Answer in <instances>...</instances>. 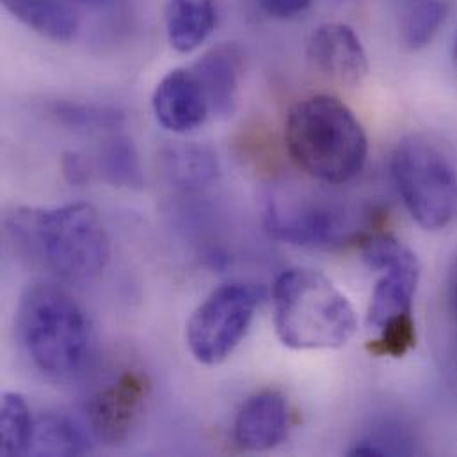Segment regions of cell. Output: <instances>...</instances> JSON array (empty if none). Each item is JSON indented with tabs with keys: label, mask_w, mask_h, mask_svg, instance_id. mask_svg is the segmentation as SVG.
<instances>
[{
	"label": "cell",
	"mask_w": 457,
	"mask_h": 457,
	"mask_svg": "<svg viewBox=\"0 0 457 457\" xmlns=\"http://www.w3.org/2000/svg\"><path fill=\"white\" fill-rule=\"evenodd\" d=\"M260 9L278 20H288L303 14L312 0H256Z\"/></svg>",
	"instance_id": "cell-23"
},
{
	"label": "cell",
	"mask_w": 457,
	"mask_h": 457,
	"mask_svg": "<svg viewBox=\"0 0 457 457\" xmlns=\"http://www.w3.org/2000/svg\"><path fill=\"white\" fill-rule=\"evenodd\" d=\"M150 395L148 376L139 370H125L87 403V424L91 435L105 444H120L129 438L139 422Z\"/></svg>",
	"instance_id": "cell-9"
},
{
	"label": "cell",
	"mask_w": 457,
	"mask_h": 457,
	"mask_svg": "<svg viewBox=\"0 0 457 457\" xmlns=\"http://www.w3.org/2000/svg\"><path fill=\"white\" fill-rule=\"evenodd\" d=\"M152 105L157 121L175 134L193 132L212 116L193 68H177L162 77L154 91Z\"/></svg>",
	"instance_id": "cell-11"
},
{
	"label": "cell",
	"mask_w": 457,
	"mask_h": 457,
	"mask_svg": "<svg viewBox=\"0 0 457 457\" xmlns=\"http://www.w3.org/2000/svg\"><path fill=\"white\" fill-rule=\"evenodd\" d=\"M263 225L272 238L306 249H337L358 238L356 225L342 209L320 202L270 200Z\"/></svg>",
	"instance_id": "cell-8"
},
{
	"label": "cell",
	"mask_w": 457,
	"mask_h": 457,
	"mask_svg": "<svg viewBox=\"0 0 457 457\" xmlns=\"http://www.w3.org/2000/svg\"><path fill=\"white\" fill-rule=\"evenodd\" d=\"M91 451L86 429L61 413H48L36 420L32 456H82Z\"/></svg>",
	"instance_id": "cell-18"
},
{
	"label": "cell",
	"mask_w": 457,
	"mask_h": 457,
	"mask_svg": "<svg viewBox=\"0 0 457 457\" xmlns=\"http://www.w3.org/2000/svg\"><path fill=\"white\" fill-rule=\"evenodd\" d=\"M161 166L166 180L184 191H198L214 184L220 177L216 155L198 145L171 146L162 152Z\"/></svg>",
	"instance_id": "cell-16"
},
{
	"label": "cell",
	"mask_w": 457,
	"mask_h": 457,
	"mask_svg": "<svg viewBox=\"0 0 457 457\" xmlns=\"http://www.w3.org/2000/svg\"><path fill=\"white\" fill-rule=\"evenodd\" d=\"M290 431V406L283 394L274 390L249 397L233 422L237 445L249 453H267L285 442Z\"/></svg>",
	"instance_id": "cell-12"
},
{
	"label": "cell",
	"mask_w": 457,
	"mask_h": 457,
	"mask_svg": "<svg viewBox=\"0 0 457 457\" xmlns=\"http://www.w3.org/2000/svg\"><path fill=\"white\" fill-rule=\"evenodd\" d=\"M397 193L417 225L429 231L457 220V168L453 159L424 136H408L390 161Z\"/></svg>",
	"instance_id": "cell-6"
},
{
	"label": "cell",
	"mask_w": 457,
	"mask_h": 457,
	"mask_svg": "<svg viewBox=\"0 0 457 457\" xmlns=\"http://www.w3.org/2000/svg\"><path fill=\"white\" fill-rule=\"evenodd\" d=\"M61 170L64 179L73 186H84L91 179V164L80 154H64L61 159Z\"/></svg>",
	"instance_id": "cell-22"
},
{
	"label": "cell",
	"mask_w": 457,
	"mask_h": 457,
	"mask_svg": "<svg viewBox=\"0 0 457 457\" xmlns=\"http://www.w3.org/2000/svg\"><path fill=\"white\" fill-rule=\"evenodd\" d=\"M258 292L245 283L216 288L191 315L186 340L193 356L209 367L223 363L244 340L254 317Z\"/></svg>",
	"instance_id": "cell-7"
},
{
	"label": "cell",
	"mask_w": 457,
	"mask_h": 457,
	"mask_svg": "<svg viewBox=\"0 0 457 457\" xmlns=\"http://www.w3.org/2000/svg\"><path fill=\"white\" fill-rule=\"evenodd\" d=\"M34 419L27 401L14 392L2 395L0 410V454L27 456L34 436Z\"/></svg>",
	"instance_id": "cell-20"
},
{
	"label": "cell",
	"mask_w": 457,
	"mask_h": 457,
	"mask_svg": "<svg viewBox=\"0 0 457 457\" xmlns=\"http://www.w3.org/2000/svg\"><path fill=\"white\" fill-rule=\"evenodd\" d=\"M306 57L315 71L342 86H360L370 68L360 36L340 21L322 23L312 32Z\"/></svg>",
	"instance_id": "cell-10"
},
{
	"label": "cell",
	"mask_w": 457,
	"mask_h": 457,
	"mask_svg": "<svg viewBox=\"0 0 457 457\" xmlns=\"http://www.w3.org/2000/svg\"><path fill=\"white\" fill-rule=\"evenodd\" d=\"M52 114L59 123L82 132H100L116 130L123 125L125 118L120 111L112 107L75 104V102H57L52 107Z\"/></svg>",
	"instance_id": "cell-21"
},
{
	"label": "cell",
	"mask_w": 457,
	"mask_h": 457,
	"mask_svg": "<svg viewBox=\"0 0 457 457\" xmlns=\"http://www.w3.org/2000/svg\"><path fill=\"white\" fill-rule=\"evenodd\" d=\"M445 0H397L395 23L399 41L408 50L426 48L447 18Z\"/></svg>",
	"instance_id": "cell-17"
},
{
	"label": "cell",
	"mask_w": 457,
	"mask_h": 457,
	"mask_svg": "<svg viewBox=\"0 0 457 457\" xmlns=\"http://www.w3.org/2000/svg\"><path fill=\"white\" fill-rule=\"evenodd\" d=\"M96 168L105 182L116 187L139 189L145 182L139 154L125 136L107 139L98 150Z\"/></svg>",
	"instance_id": "cell-19"
},
{
	"label": "cell",
	"mask_w": 457,
	"mask_h": 457,
	"mask_svg": "<svg viewBox=\"0 0 457 457\" xmlns=\"http://www.w3.org/2000/svg\"><path fill=\"white\" fill-rule=\"evenodd\" d=\"M16 333L32 367L52 381L79 378L93 358L95 331L89 315L54 283H34L21 294Z\"/></svg>",
	"instance_id": "cell-2"
},
{
	"label": "cell",
	"mask_w": 457,
	"mask_h": 457,
	"mask_svg": "<svg viewBox=\"0 0 457 457\" xmlns=\"http://www.w3.org/2000/svg\"><path fill=\"white\" fill-rule=\"evenodd\" d=\"M218 23L216 0H170L166 30L171 46L180 54L200 48Z\"/></svg>",
	"instance_id": "cell-14"
},
{
	"label": "cell",
	"mask_w": 457,
	"mask_h": 457,
	"mask_svg": "<svg viewBox=\"0 0 457 457\" xmlns=\"http://www.w3.org/2000/svg\"><path fill=\"white\" fill-rule=\"evenodd\" d=\"M283 137L297 168L324 184L353 180L369 157L363 125L342 100L329 95L295 102L287 114Z\"/></svg>",
	"instance_id": "cell-3"
},
{
	"label": "cell",
	"mask_w": 457,
	"mask_h": 457,
	"mask_svg": "<svg viewBox=\"0 0 457 457\" xmlns=\"http://www.w3.org/2000/svg\"><path fill=\"white\" fill-rule=\"evenodd\" d=\"M360 251L370 269L383 272L374 287L367 315L370 329L378 333L369 351L376 356L401 358L417 344L413 304L420 262L408 245L388 233L363 237Z\"/></svg>",
	"instance_id": "cell-5"
},
{
	"label": "cell",
	"mask_w": 457,
	"mask_h": 457,
	"mask_svg": "<svg viewBox=\"0 0 457 457\" xmlns=\"http://www.w3.org/2000/svg\"><path fill=\"white\" fill-rule=\"evenodd\" d=\"M272 306L276 333L290 349H337L358 329L351 301L313 269L295 267L281 272L272 287Z\"/></svg>",
	"instance_id": "cell-4"
},
{
	"label": "cell",
	"mask_w": 457,
	"mask_h": 457,
	"mask_svg": "<svg viewBox=\"0 0 457 457\" xmlns=\"http://www.w3.org/2000/svg\"><path fill=\"white\" fill-rule=\"evenodd\" d=\"M23 256L68 281L100 276L111 260V240L98 212L87 204L21 207L5 221Z\"/></svg>",
	"instance_id": "cell-1"
},
{
	"label": "cell",
	"mask_w": 457,
	"mask_h": 457,
	"mask_svg": "<svg viewBox=\"0 0 457 457\" xmlns=\"http://www.w3.org/2000/svg\"><path fill=\"white\" fill-rule=\"evenodd\" d=\"M451 303H453V312L457 317V269L454 272V279H453V290H451Z\"/></svg>",
	"instance_id": "cell-24"
},
{
	"label": "cell",
	"mask_w": 457,
	"mask_h": 457,
	"mask_svg": "<svg viewBox=\"0 0 457 457\" xmlns=\"http://www.w3.org/2000/svg\"><path fill=\"white\" fill-rule=\"evenodd\" d=\"M456 61H457V36H456Z\"/></svg>",
	"instance_id": "cell-25"
},
{
	"label": "cell",
	"mask_w": 457,
	"mask_h": 457,
	"mask_svg": "<svg viewBox=\"0 0 457 457\" xmlns=\"http://www.w3.org/2000/svg\"><path fill=\"white\" fill-rule=\"evenodd\" d=\"M193 71L205 91L212 116H231L238 104L244 71L240 48L233 43L218 45L193 64Z\"/></svg>",
	"instance_id": "cell-13"
},
{
	"label": "cell",
	"mask_w": 457,
	"mask_h": 457,
	"mask_svg": "<svg viewBox=\"0 0 457 457\" xmlns=\"http://www.w3.org/2000/svg\"><path fill=\"white\" fill-rule=\"evenodd\" d=\"M4 7L36 34L64 43L75 37L79 18L64 0H2Z\"/></svg>",
	"instance_id": "cell-15"
}]
</instances>
